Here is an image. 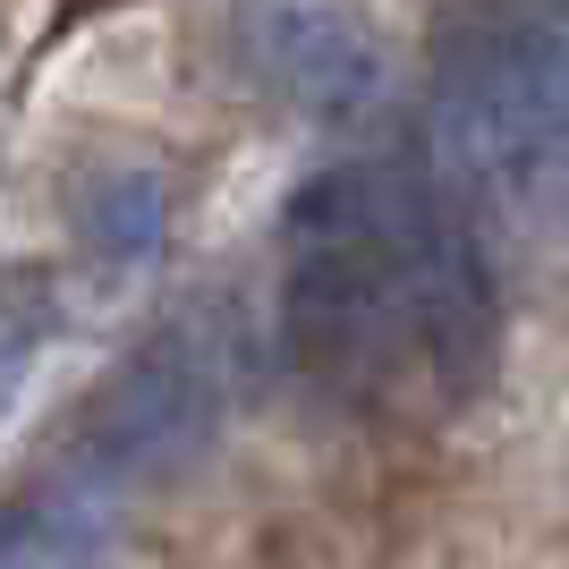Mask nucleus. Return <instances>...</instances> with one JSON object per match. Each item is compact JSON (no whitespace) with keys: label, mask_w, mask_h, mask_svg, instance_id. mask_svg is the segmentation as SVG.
I'll list each match as a JSON object with an SVG mask.
<instances>
[{"label":"nucleus","mask_w":569,"mask_h":569,"mask_svg":"<svg viewBox=\"0 0 569 569\" xmlns=\"http://www.w3.org/2000/svg\"><path fill=\"white\" fill-rule=\"evenodd\" d=\"M102 545H111V527H102L94 493H69V485L18 501L0 519V569H102Z\"/></svg>","instance_id":"5"},{"label":"nucleus","mask_w":569,"mask_h":569,"mask_svg":"<svg viewBox=\"0 0 569 569\" xmlns=\"http://www.w3.org/2000/svg\"><path fill=\"white\" fill-rule=\"evenodd\" d=\"M433 196L417 162H340L289 196V281H281V340L298 375L340 400L391 382L417 323H408V230Z\"/></svg>","instance_id":"1"},{"label":"nucleus","mask_w":569,"mask_h":569,"mask_svg":"<svg viewBox=\"0 0 569 569\" xmlns=\"http://www.w3.org/2000/svg\"><path fill=\"white\" fill-rule=\"evenodd\" d=\"M426 170L451 204L536 213L569 188L561 9H476L442 34L426 86Z\"/></svg>","instance_id":"2"},{"label":"nucleus","mask_w":569,"mask_h":569,"mask_svg":"<svg viewBox=\"0 0 569 569\" xmlns=\"http://www.w3.org/2000/svg\"><path fill=\"white\" fill-rule=\"evenodd\" d=\"M77 230L102 263H144L162 247V179L153 170H102L77 204Z\"/></svg>","instance_id":"6"},{"label":"nucleus","mask_w":569,"mask_h":569,"mask_svg":"<svg viewBox=\"0 0 569 569\" xmlns=\"http://www.w3.org/2000/svg\"><path fill=\"white\" fill-rule=\"evenodd\" d=\"M561 26H569V0H561Z\"/></svg>","instance_id":"7"},{"label":"nucleus","mask_w":569,"mask_h":569,"mask_svg":"<svg viewBox=\"0 0 569 569\" xmlns=\"http://www.w3.org/2000/svg\"><path fill=\"white\" fill-rule=\"evenodd\" d=\"M238 60L315 119H366L382 102V43L340 0H238Z\"/></svg>","instance_id":"3"},{"label":"nucleus","mask_w":569,"mask_h":569,"mask_svg":"<svg viewBox=\"0 0 569 569\" xmlns=\"http://www.w3.org/2000/svg\"><path fill=\"white\" fill-rule=\"evenodd\" d=\"M221 426V382L213 366H196L188 340H153L102 382L94 400V459L119 485H153L179 476Z\"/></svg>","instance_id":"4"}]
</instances>
